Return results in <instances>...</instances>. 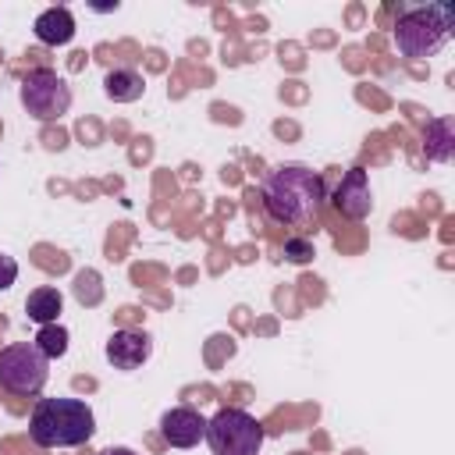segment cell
Here are the masks:
<instances>
[{"label":"cell","mask_w":455,"mask_h":455,"mask_svg":"<svg viewBox=\"0 0 455 455\" xmlns=\"http://www.w3.org/2000/svg\"><path fill=\"white\" fill-rule=\"evenodd\" d=\"M263 206L281 224H309L323 206V178L306 164H281L263 181Z\"/></svg>","instance_id":"6da1fadb"},{"label":"cell","mask_w":455,"mask_h":455,"mask_svg":"<svg viewBox=\"0 0 455 455\" xmlns=\"http://www.w3.org/2000/svg\"><path fill=\"white\" fill-rule=\"evenodd\" d=\"M28 434L39 448H78L96 434V419L82 398H39Z\"/></svg>","instance_id":"7a4b0ae2"},{"label":"cell","mask_w":455,"mask_h":455,"mask_svg":"<svg viewBox=\"0 0 455 455\" xmlns=\"http://www.w3.org/2000/svg\"><path fill=\"white\" fill-rule=\"evenodd\" d=\"M455 28V4H427L412 7L395 21V46L405 57L437 53Z\"/></svg>","instance_id":"3957f363"},{"label":"cell","mask_w":455,"mask_h":455,"mask_svg":"<svg viewBox=\"0 0 455 455\" xmlns=\"http://www.w3.org/2000/svg\"><path fill=\"white\" fill-rule=\"evenodd\" d=\"M206 441L213 455H259L263 427L245 409H220L213 419H206Z\"/></svg>","instance_id":"277c9868"},{"label":"cell","mask_w":455,"mask_h":455,"mask_svg":"<svg viewBox=\"0 0 455 455\" xmlns=\"http://www.w3.org/2000/svg\"><path fill=\"white\" fill-rule=\"evenodd\" d=\"M46 377H50V359L32 341L0 348V387H7L11 395H25V398L39 395Z\"/></svg>","instance_id":"5b68a950"},{"label":"cell","mask_w":455,"mask_h":455,"mask_svg":"<svg viewBox=\"0 0 455 455\" xmlns=\"http://www.w3.org/2000/svg\"><path fill=\"white\" fill-rule=\"evenodd\" d=\"M21 103L36 121H60L71 110V85L53 68H32L21 78Z\"/></svg>","instance_id":"8992f818"},{"label":"cell","mask_w":455,"mask_h":455,"mask_svg":"<svg viewBox=\"0 0 455 455\" xmlns=\"http://www.w3.org/2000/svg\"><path fill=\"white\" fill-rule=\"evenodd\" d=\"M334 210L348 220H363L373 210V192H370V174L363 167H348L334 188Z\"/></svg>","instance_id":"52a82bcc"},{"label":"cell","mask_w":455,"mask_h":455,"mask_svg":"<svg viewBox=\"0 0 455 455\" xmlns=\"http://www.w3.org/2000/svg\"><path fill=\"white\" fill-rule=\"evenodd\" d=\"M160 434L171 448H196L206 437V419L196 409L178 405V409H167L160 416Z\"/></svg>","instance_id":"ba28073f"},{"label":"cell","mask_w":455,"mask_h":455,"mask_svg":"<svg viewBox=\"0 0 455 455\" xmlns=\"http://www.w3.org/2000/svg\"><path fill=\"white\" fill-rule=\"evenodd\" d=\"M149 352H153V341L142 331H114L107 338V359L117 370H139L149 359Z\"/></svg>","instance_id":"9c48e42d"},{"label":"cell","mask_w":455,"mask_h":455,"mask_svg":"<svg viewBox=\"0 0 455 455\" xmlns=\"http://www.w3.org/2000/svg\"><path fill=\"white\" fill-rule=\"evenodd\" d=\"M75 36V18L68 7H46L39 18H36V39L46 43V46H64L71 43Z\"/></svg>","instance_id":"30bf717a"},{"label":"cell","mask_w":455,"mask_h":455,"mask_svg":"<svg viewBox=\"0 0 455 455\" xmlns=\"http://www.w3.org/2000/svg\"><path fill=\"white\" fill-rule=\"evenodd\" d=\"M423 153H427V160H434V164H448V160L455 156V121H451V117H434V121H427Z\"/></svg>","instance_id":"8fae6325"},{"label":"cell","mask_w":455,"mask_h":455,"mask_svg":"<svg viewBox=\"0 0 455 455\" xmlns=\"http://www.w3.org/2000/svg\"><path fill=\"white\" fill-rule=\"evenodd\" d=\"M103 92H107L114 103H135V100L146 92V82H142V75L132 71V68H114V71H107V78H103Z\"/></svg>","instance_id":"7c38bea8"},{"label":"cell","mask_w":455,"mask_h":455,"mask_svg":"<svg viewBox=\"0 0 455 455\" xmlns=\"http://www.w3.org/2000/svg\"><path fill=\"white\" fill-rule=\"evenodd\" d=\"M60 306H64V295H60L57 288H36V291L25 299V313H28V320H36L39 327H43V323H57Z\"/></svg>","instance_id":"4fadbf2b"},{"label":"cell","mask_w":455,"mask_h":455,"mask_svg":"<svg viewBox=\"0 0 455 455\" xmlns=\"http://www.w3.org/2000/svg\"><path fill=\"white\" fill-rule=\"evenodd\" d=\"M32 345H36L46 359H60V355L68 352V331H64L60 323H43V327L36 331Z\"/></svg>","instance_id":"5bb4252c"},{"label":"cell","mask_w":455,"mask_h":455,"mask_svg":"<svg viewBox=\"0 0 455 455\" xmlns=\"http://www.w3.org/2000/svg\"><path fill=\"white\" fill-rule=\"evenodd\" d=\"M75 291H78V299H82L85 306H96V302L103 299V291H100V274H96V270H82V274L75 277Z\"/></svg>","instance_id":"9a60e30c"},{"label":"cell","mask_w":455,"mask_h":455,"mask_svg":"<svg viewBox=\"0 0 455 455\" xmlns=\"http://www.w3.org/2000/svg\"><path fill=\"white\" fill-rule=\"evenodd\" d=\"M313 256H316V249H313L309 238H302V235L284 238V259H288V263H309Z\"/></svg>","instance_id":"2e32d148"},{"label":"cell","mask_w":455,"mask_h":455,"mask_svg":"<svg viewBox=\"0 0 455 455\" xmlns=\"http://www.w3.org/2000/svg\"><path fill=\"white\" fill-rule=\"evenodd\" d=\"M14 281H18V259L0 252V291H4V288H11Z\"/></svg>","instance_id":"e0dca14e"},{"label":"cell","mask_w":455,"mask_h":455,"mask_svg":"<svg viewBox=\"0 0 455 455\" xmlns=\"http://www.w3.org/2000/svg\"><path fill=\"white\" fill-rule=\"evenodd\" d=\"M100 455H135L132 448H107V451H100Z\"/></svg>","instance_id":"ac0fdd59"}]
</instances>
